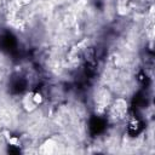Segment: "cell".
Segmentation results:
<instances>
[{
	"label": "cell",
	"mask_w": 155,
	"mask_h": 155,
	"mask_svg": "<svg viewBox=\"0 0 155 155\" xmlns=\"http://www.w3.org/2000/svg\"><path fill=\"white\" fill-rule=\"evenodd\" d=\"M126 110H127V103L124 101V99H116L114 102V104L111 105V109H110V116L113 119H122L124 115L126 114Z\"/></svg>",
	"instance_id": "obj_1"
},
{
	"label": "cell",
	"mask_w": 155,
	"mask_h": 155,
	"mask_svg": "<svg viewBox=\"0 0 155 155\" xmlns=\"http://www.w3.org/2000/svg\"><path fill=\"white\" fill-rule=\"evenodd\" d=\"M23 105H24L25 109H28V110H33V109L36 108V104H35L34 101H33L31 93H29V94L25 96V98H24V101H23Z\"/></svg>",
	"instance_id": "obj_2"
},
{
	"label": "cell",
	"mask_w": 155,
	"mask_h": 155,
	"mask_svg": "<svg viewBox=\"0 0 155 155\" xmlns=\"http://www.w3.org/2000/svg\"><path fill=\"white\" fill-rule=\"evenodd\" d=\"M53 147H54V143L52 142V140H47L44 145H42V148H41V151L42 153H53L54 151V149H53Z\"/></svg>",
	"instance_id": "obj_3"
},
{
	"label": "cell",
	"mask_w": 155,
	"mask_h": 155,
	"mask_svg": "<svg viewBox=\"0 0 155 155\" xmlns=\"http://www.w3.org/2000/svg\"><path fill=\"white\" fill-rule=\"evenodd\" d=\"M31 97H33V101H34V103L36 105H39V104L42 103V96H41V93H39V92L31 93Z\"/></svg>",
	"instance_id": "obj_4"
},
{
	"label": "cell",
	"mask_w": 155,
	"mask_h": 155,
	"mask_svg": "<svg viewBox=\"0 0 155 155\" xmlns=\"http://www.w3.org/2000/svg\"><path fill=\"white\" fill-rule=\"evenodd\" d=\"M31 0H23V4H29Z\"/></svg>",
	"instance_id": "obj_5"
}]
</instances>
